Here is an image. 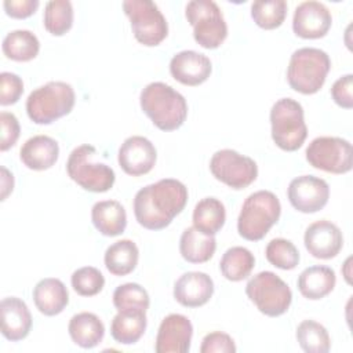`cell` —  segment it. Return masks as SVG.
I'll return each instance as SVG.
<instances>
[{
	"instance_id": "obj_1",
	"label": "cell",
	"mask_w": 353,
	"mask_h": 353,
	"mask_svg": "<svg viewBox=\"0 0 353 353\" xmlns=\"http://www.w3.org/2000/svg\"><path fill=\"white\" fill-rule=\"evenodd\" d=\"M188 203V188L178 179L164 178L139 189L134 197V214L149 230L167 228Z\"/></svg>"
},
{
	"instance_id": "obj_2",
	"label": "cell",
	"mask_w": 353,
	"mask_h": 353,
	"mask_svg": "<svg viewBox=\"0 0 353 353\" xmlns=\"http://www.w3.org/2000/svg\"><path fill=\"white\" fill-rule=\"evenodd\" d=\"M139 103L143 113L161 131L178 130L188 116L185 97L161 81L149 83L141 91Z\"/></svg>"
},
{
	"instance_id": "obj_3",
	"label": "cell",
	"mask_w": 353,
	"mask_h": 353,
	"mask_svg": "<svg viewBox=\"0 0 353 353\" xmlns=\"http://www.w3.org/2000/svg\"><path fill=\"white\" fill-rule=\"evenodd\" d=\"M331 69L328 54L320 48L303 47L292 52L287 68L290 87L301 94H316L325 83Z\"/></svg>"
},
{
	"instance_id": "obj_4",
	"label": "cell",
	"mask_w": 353,
	"mask_h": 353,
	"mask_svg": "<svg viewBox=\"0 0 353 353\" xmlns=\"http://www.w3.org/2000/svg\"><path fill=\"white\" fill-rule=\"evenodd\" d=\"M281 204L277 196L269 190L251 193L241 205L237 218V232L248 241L262 240L270 228L277 223Z\"/></svg>"
},
{
	"instance_id": "obj_5",
	"label": "cell",
	"mask_w": 353,
	"mask_h": 353,
	"mask_svg": "<svg viewBox=\"0 0 353 353\" xmlns=\"http://www.w3.org/2000/svg\"><path fill=\"white\" fill-rule=\"evenodd\" d=\"M74 90L65 81H48L26 99V113L36 124H51L69 114L74 106Z\"/></svg>"
},
{
	"instance_id": "obj_6",
	"label": "cell",
	"mask_w": 353,
	"mask_h": 353,
	"mask_svg": "<svg viewBox=\"0 0 353 353\" xmlns=\"http://www.w3.org/2000/svg\"><path fill=\"white\" fill-rule=\"evenodd\" d=\"M95 154L97 149L92 145L83 143L74 148L68 157L66 172L84 190L103 193L114 185L116 174L108 164L94 161Z\"/></svg>"
},
{
	"instance_id": "obj_7",
	"label": "cell",
	"mask_w": 353,
	"mask_h": 353,
	"mask_svg": "<svg viewBox=\"0 0 353 353\" xmlns=\"http://www.w3.org/2000/svg\"><path fill=\"white\" fill-rule=\"evenodd\" d=\"M270 124L272 139L285 152L299 149L307 137L303 108L292 98H281L273 103L270 109Z\"/></svg>"
},
{
	"instance_id": "obj_8",
	"label": "cell",
	"mask_w": 353,
	"mask_h": 353,
	"mask_svg": "<svg viewBox=\"0 0 353 353\" xmlns=\"http://www.w3.org/2000/svg\"><path fill=\"white\" fill-rule=\"evenodd\" d=\"M245 294L256 309L269 317L284 314L292 302L288 284L269 270L252 276L245 285Z\"/></svg>"
},
{
	"instance_id": "obj_9",
	"label": "cell",
	"mask_w": 353,
	"mask_h": 353,
	"mask_svg": "<svg viewBox=\"0 0 353 353\" xmlns=\"http://www.w3.org/2000/svg\"><path fill=\"white\" fill-rule=\"evenodd\" d=\"M185 15L193 28V37L207 50L218 48L228 36V25L221 8L212 0H192L186 4Z\"/></svg>"
},
{
	"instance_id": "obj_10",
	"label": "cell",
	"mask_w": 353,
	"mask_h": 353,
	"mask_svg": "<svg viewBox=\"0 0 353 353\" xmlns=\"http://www.w3.org/2000/svg\"><path fill=\"white\" fill-rule=\"evenodd\" d=\"M123 10L130 18L135 39L146 46H159L168 34V23L160 8L150 0H125Z\"/></svg>"
},
{
	"instance_id": "obj_11",
	"label": "cell",
	"mask_w": 353,
	"mask_h": 353,
	"mask_svg": "<svg viewBox=\"0 0 353 353\" xmlns=\"http://www.w3.org/2000/svg\"><path fill=\"white\" fill-rule=\"evenodd\" d=\"M307 163L331 174H346L352 170V143L339 137H317L306 148Z\"/></svg>"
},
{
	"instance_id": "obj_12",
	"label": "cell",
	"mask_w": 353,
	"mask_h": 353,
	"mask_svg": "<svg viewBox=\"0 0 353 353\" xmlns=\"http://www.w3.org/2000/svg\"><path fill=\"white\" fill-rule=\"evenodd\" d=\"M210 171L215 179L240 190L250 186L258 176L256 163L233 149H221L210 160Z\"/></svg>"
},
{
	"instance_id": "obj_13",
	"label": "cell",
	"mask_w": 353,
	"mask_h": 353,
	"mask_svg": "<svg viewBox=\"0 0 353 353\" xmlns=\"http://www.w3.org/2000/svg\"><path fill=\"white\" fill-rule=\"evenodd\" d=\"M287 196L296 211L313 214L323 210L328 203L330 186L319 176L301 175L290 182Z\"/></svg>"
},
{
	"instance_id": "obj_14",
	"label": "cell",
	"mask_w": 353,
	"mask_h": 353,
	"mask_svg": "<svg viewBox=\"0 0 353 353\" xmlns=\"http://www.w3.org/2000/svg\"><path fill=\"white\" fill-rule=\"evenodd\" d=\"M157 152L154 145L145 137L132 135L124 139L119 148L117 160L121 170L132 176H141L152 171Z\"/></svg>"
},
{
	"instance_id": "obj_15",
	"label": "cell",
	"mask_w": 353,
	"mask_h": 353,
	"mask_svg": "<svg viewBox=\"0 0 353 353\" xmlns=\"http://www.w3.org/2000/svg\"><path fill=\"white\" fill-rule=\"evenodd\" d=\"M193 335L190 320L179 313L165 316L159 327L154 350L157 353H188Z\"/></svg>"
},
{
	"instance_id": "obj_16",
	"label": "cell",
	"mask_w": 353,
	"mask_h": 353,
	"mask_svg": "<svg viewBox=\"0 0 353 353\" xmlns=\"http://www.w3.org/2000/svg\"><path fill=\"white\" fill-rule=\"evenodd\" d=\"M303 243L312 256L317 259H331L341 252L343 236L335 223L320 219L307 226Z\"/></svg>"
},
{
	"instance_id": "obj_17",
	"label": "cell",
	"mask_w": 353,
	"mask_h": 353,
	"mask_svg": "<svg viewBox=\"0 0 353 353\" xmlns=\"http://www.w3.org/2000/svg\"><path fill=\"white\" fill-rule=\"evenodd\" d=\"M332 23L330 10L320 1H303L294 12L292 30L302 39L324 37Z\"/></svg>"
},
{
	"instance_id": "obj_18",
	"label": "cell",
	"mask_w": 353,
	"mask_h": 353,
	"mask_svg": "<svg viewBox=\"0 0 353 353\" xmlns=\"http://www.w3.org/2000/svg\"><path fill=\"white\" fill-rule=\"evenodd\" d=\"M170 72L181 84L194 87L210 77L212 65L207 55L193 50H183L171 58Z\"/></svg>"
},
{
	"instance_id": "obj_19",
	"label": "cell",
	"mask_w": 353,
	"mask_h": 353,
	"mask_svg": "<svg viewBox=\"0 0 353 353\" xmlns=\"http://www.w3.org/2000/svg\"><path fill=\"white\" fill-rule=\"evenodd\" d=\"M214 294V281L204 272L183 273L174 284V298L185 307L205 305Z\"/></svg>"
},
{
	"instance_id": "obj_20",
	"label": "cell",
	"mask_w": 353,
	"mask_h": 353,
	"mask_svg": "<svg viewBox=\"0 0 353 353\" xmlns=\"http://www.w3.org/2000/svg\"><path fill=\"white\" fill-rule=\"evenodd\" d=\"M1 313V334L11 342L22 341L28 336L32 328V314L26 303L17 298H4L0 303Z\"/></svg>"
},
{
	"instance_id": "obj_21",
	"label": "cell",
	"mask_w": 353,
	"mask_h": 353,
	"mask_svg": "<svg viewBox=\"0 0 353 353\" xmlns=\"http://www.w3.org/2000/svg\"><path fill=\"white\" fill-rule=\"evenodd\" d=\"M59 157L58 142L48 135L29 138L19 150L21 161L30 170L44 171L51 168Z\"/></svg>"
},
{
	"instance_id": "obj_22",
	"label": "cell",
	"mask_w": 353,
	"mask_h": 353,
	"mask_svg": "<svg viewBox=\"0 0 353 353\" xmlns=\"http://www.w3.org/2000/svg\"><path fill=\"white\" fill-rule=\"evenodd\" d=\"M33 302L44 316H57L68 306L69 292L59 279L47 277L34 285Z\"/></svg>"
},
{
	"instance_id": "obj_23",
	"label": "cell",
	"mask_w": 353,
	"mask_h": 353,
	"mask_svg": "<svg viewBox=\"0 0 353 353\" xmlns=\"http://www.w3.org/2000/svg\"><path fill=\"white\" fill-rule=\"evenodd\" d=\"M91 219L95 229L108 237L121 234L127 226V214L117 200L97 201L91 208Z\"/></svg>"
},
{
	"instance_id": "obj_24",
	"label": "cell",
	"mask_w": 353,
	"mask_h": 353,
	"mask_svg": "<svg viewBox=\"0 0 353 353\" xmlns=\"http://www.w3.org/2000/svg\"><path fill=\"white\" fill-rule=\"evenodd\" d=\"M336 276L334 269L323 265L309 266L298 277L299 292L310 301H317L327 296L335 287Z\"/></svg>"
},
{
	"instance_id": "obj_25",
	"label": "cell",
	"mask_w": 353,
	"mask_h": 353,
	"mask_svg": "<svg viewBox=\"0 0 353 353\" xmlns=\"http://www.w3.org/2000/svg\"><path fill=\"white\" fill-rule=\"evenodd\" d=\"M68 331L72 341L77 346L83 349H92L102 342L105 335V325L97 314L81 312L70 319Z\"/></svg>"
},
{
	"instance_id": "obj_26",
	"label": "cell",
	"mask_w": 353,
	"mask_h": 353,
	"mask_svg": "<svg viewBox=\"0 0 353 353\" xmlns=\"http://www.w3.org/2000/svg\"><path fill=\"white\" fill-rule=\"evenodd\" d=\"M146 324L148 319L143 310H117L110 324V335L119 343L132 345L142 338Z\"/></svg>"
},
{
	"instance_id": "obj_27",
	"label": "cell",
	"mask_w": 353,
	"mask_h": 353,
	"mask_svg": "<svg viewBox=\"0 0 353 353\" xmlns=\"http://www.w3.org/2000/svg\"><path fill=\"white\" fill-rule=\"evenodd\" d=\"M216 250V240L197 230L194 226L186 228L179 239V252L190 263H204L210 261Z\"/></svg>"
},
{
	"instance_id": "obj_28",
	"label": "cell",
	"mask_w": 353,
	"mask_h": 353,
	"mask_svg": "<svg viewBox=\"0 0 353 353\" xmlns=\"http://www.w3.org/2000/svg\"><path fill=\"white\" fill-rule=\"evenodd\" d=\"M139 250L132 240L123 239L112 245H109L105 251V266L114 276H125L130 274L138 265Z\"/></svg>"
},
{
	"instance_id": "obj_29",
	"label": "cell",
	"mask_w": 353,
	"mask_h": 353,
	"mask_svg": "<svg viewBox=\"0 0 353 353\" xmlns=\"http://www.w3.org/2000/svg\"><path fill=\"white\" fill-rule=\"evenodd\" d=\"M225 221V205L215 197L201 199L193 210V226L204 234H216L223 228Z\"/></svg>"
},
{
	"instance_id": "obj_30",
	"label": "cell",
	"mask_w": 353,
	"mask_h": 353,
	"mask_svg": "<svg viewBox=\"0 0 353 353\" xmlns=\"http://www.w3.org/2000/svg\"><path fill=\"white\" fill-rule=\"evenodd\" d=\"M1 48L8 59L28 62L37 57L40 51V41L33 32L18 29L7 33V36L3 39Z\"/></svg>"
},
{
	"instance_id": "obj_31",
	"label": "cell",
	"mask_w": 353,
	"mask_h": 353,
	"mask_svg": "<svg viewBox=\"0 0 353 353\" xmlns=\"http://www.w3.org/2000/svg\"><path fill=\"white\" fill-rule=\"evenodd\" d=\"M255 266L254 254L245 247H232L221 258L219 269L222 276L229 281H241L247 279Z\"/></svg>"
},
{
	"instance_id": "obj_32",
	"label": "cell",
	"mask_w": 353,
	"mask_h": 353,
	"mask_svg": "<svg viewBox=\"0 0 353 353\" xmlns=\"http://www.w3.org/2000/svg\"><path fill=\"white\" fill-rule=\"evenodd\" d=\"M296 341L307 353H327L331 349V339L324 325L314 320H303L296 327Z\"/></svg>"
},
{
	"instance_id": "obj_33",
	"label": "cell",
	"mask_w": 353,
	"mask_h": 353,
	"mask_svg": "<svg viewBox=\"0 0 353 353\" xmlns=\"http://www.w3.org/2000/svg\"><path fill=\"white\" fill-rule=\"evenodd\" d=\"M44 28L52 36H63L73 25V6L69 0H51L44 8Z\"/></svg>"
},
{
	"instance_id": "obj_34",
	"label": "cell",
	"mask_w": 353,
	"mask_h": 353,
	"mask_svg": "<svg viewBox=\"0 0 353 353\" xmlns=\"http://www.w3.org/2000/svg\"><path fill=\"white\" fill-rule=\"evenodd\" d=\"M251 17L262 29H276L281 26L287 17V3L284 0H258L251 4Z\"/></svg>"
},
{
	"instance_id": "obj_35",
	"label": "cell",
	"mask_w": 353,
	"mask_h": 353,
	"mask_svg": "<svg viewBox=\"0 0 353 353\" xmlns=\"http://www.w3.org/2000/svg\"><path fill=\"white\" fill-rule=\"evenodd\" d=\"M150 299L148 291L137 283L119 285L113 292V305L117 310H143L149 307Z\"/></svg>"
},
{
	"instance_id": "obj_36",
	"label": "cell",
	"mask_w": 353,
	"mask_h": 353,
	"mask_svg": "<svg viewBox=\"0 0 353 353\" xmlns=\"http://www.w3.org/2000/svg\"><path fill=\"white\" fill-rule=\"evenodd\" d=\"M265 255L269 263L283 270H291L299 263L298 248L294 245V243L281 237L269 241L265 250Z\"/></svg>"
},
{
	"instance_id": "obj_37",
	"label": "cell",
	"mask_w": 353,
	"mask_h": 353,
	"mask_svg": "<svg viewBox=\"0 0 353 353\" xmlns=\"http://www.w3.org/2000/svg\"><path fill=\"white\" fill-rule=\"evenodd\" d=\"M72 287L81 296H94L99 294L105 285L103 274L94 266H83L73 272Z\"/></svg>"
},
{
	"instance_id": "obj_38",
	"label": "cell",
	"mask_w": 353,
	"mask_h": 353,
	"mask_svg": "<svg viewBox=\"0 0 353 353\" xmlns=\"http://www.w3.org/2000/svg\"><path fill=\"white\" fill-rule=\"evenodd\" d=\"M23 92L22 79L11 72H3L0 74V105L8 106L19 101Z\"/></svg>"
},
{
	"instance_id": "obj_39",
	"label": "cell",
	"mask_w": 353,
	"mask_h": 353,
	"mask_svg": "<svg viewBox=\"0 0 353 353\" xmlns=\"http://www.w3.org/2000/svg\"><path fill=\"white\" fill-rule=\"evenodd\" d=\"M236 345L233 338L222 331H214L207 334L200 346L201 353H234Z\"/></svg>"
},
{
	"instance_id": "obj_40",
	"label": "cell",
	"mask_w": 353,
	"mask_h": 353,
	"mask_svg": "<svg viewBox=\"0 0 353 353\" xmlns=\"http://www.w3.org/2000/svg\"><path fill=\"white\" fill-rule=\"evenodd\" d=\"M0 125H1L0 150L6 152L17 143L19 134H21V127H19V121L15 117V114H12L10 112L0 113Z\"/></svg>"
},
{
	"instance_id": "obj_41",
	"label": "cell",
	"mask_w": 353,
	"mask_h": 353,
	"mask_svg": "<svg viewBox=\"0 0 353 353\" xmlns=\"http://www.w3.org/2000/svg\"><path fill=\"white\" fill-rule=\"evenodd\" d=\"M331 97L338 106L343 109L353 108V74L352 73H347L339 77L332 84Z\"/></svg>"
},
{
	"instance_id": "obj_42",
	"label": "cell",
	"mask_w": 353,
	"mask_h": 353,
	"mask_svg": "<svg viewBox=\"0 0 353 353\" xmlns=\"http://www.w3.org/2000/svg\"><path fill=\"white\" fill-rule=\"evenodd\" d=\"M39 4V0H6L3 3V7L8 17L25 19L36 12Z\"/></svg>"
},
{
	"instance_id": "obj_43",
	"label": "cell",
	"mask_w": 353,
	"mask_h": 353,
	"mask_svg": "<svg viewBox=\"0 0 353 353\" xmlns=\"http://www.w3.org/2000/svg\"><path fill=\"white\" fill-rule=\"evenodd\" d=\"M12 188H14L12 174L6 167H1V200L7 199V196L12 192Z\"/></svg>"
}]
</instances>
